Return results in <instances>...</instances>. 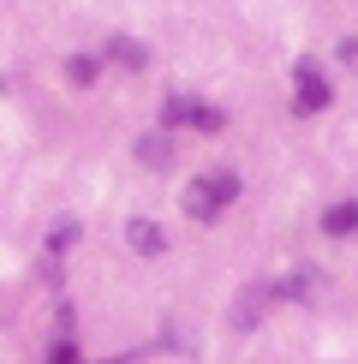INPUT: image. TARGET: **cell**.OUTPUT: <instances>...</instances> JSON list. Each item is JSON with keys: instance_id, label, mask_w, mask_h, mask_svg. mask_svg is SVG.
<instances>
[{"instance_id": "1", "label": "cell", "mask_w": 358, "mask_h": 364, "mask_svg": "<svg viewBox=\"0 0 358 364\" xmlns=\"http://www.w3.org/2000/svg\"><path fill=\"white\" fill-rule=\"evenodd\" d=\"M239 197V173L233 168H209L185 186V215L191 221H221V209H227Z\"/></svg>"}, {"instance_id": "2", "label": "cell", "mask_w": 358, "mask_h": 364, "mask_svg": "<svg viewBox=\"0 0 358 364\" xmlns=\"http://www.w3.org/2000/svg\"><path fill=\"white\" fill-rule=\"evenodd\" d=\"M328 102H335V84H328V72L317 66V60H298V66H293V108L310 119V114H322Z\"/></svg>"}, {"instance_id": "3", "label": "cell", "mask_w": 358, "mask_h": 364, "mask_svg": "<svg viewBox=\"0 0 358 364\" xmlns=\"http://www.w3.org/2000/svg\"><path fill=\"white\" fill-rule=\"evenodd\" d=\"M161 119H168V126H191V132H221L227 126V114H221L215 102H197V96H168Z\"/></svg>"}, {"instance_id": "4", "label": "cell", "mask_w": 358, "mask_h": 364, "mask_svg": "<svg viewBox=\"0 0 358 364\" xmlns=\"http://www.w3.org/2000/svg\"><path fill=\"white\" fill-rule=\"evenodd\" d=\"M268 293H275V299H298V305H317V299H322V275H317V269H293V275L281 287H268Z\"/></svg>"}, {"instance_id": "5", "label": "cell", "mask_w": 358, "mask_h": 364, "mask_svg": "<svg viewBox=\"0 0 358 364\" xmlns=\"http://www.w3.org/2000/svg\"><path fill=\"white\" fill-rule=\"evenodd\" d=\"M268 299H275L268 287H245V293L233 299V328H257V323H263V305H268Z\"/></svg>"}, {"instance_id": "6", "label": "cell", "mask_w": 358, "mask_h": 364, "mask_svg": "<svg viewBox=\"0 0 358 364\" xmlns=\"http://www.w3.org/2000/svg\"><path fill=\"white\" fill-rule=\"evenodd\" d=\"M126 245L138 251V257H161V251H168V233H161L156 221H131L126 227Z\"/></svg>"}, {"instance_id": "7", "label": "cell", "mask_w": 358, "mask_h": 364, "mask_svg": "<svg viewBox=\"0 0 358 364\" xmlns=\"http://www.w3.org/2000/svg\"><path fill=\"white\" fill-rule=\"evenodd\" d=\"M322 233H328V239L358 233V203H328V209H322Z\"/></svg>"}, {"instance_id": "8", "label": "cell", "mask_w": 358, "mask_h": 364, "mask_svg": "<svg viewBox=\"0 0 358 364\" xmlns=\"http://www.w3.org/2000/svg\"><path fill=\"white\" fill-rule=\"evenodd\" d=\"M138 161H143V168H168V161H173V138H168V132L138 138Z\"/></svg>"}, {"instance_id": "9", "label": "cell", "mask_w": 358, "mask_h": 364, "mask_svg": "<svg viewBox=\"0 0 358 364\" xmlns=\"http://www.w3.org/2000/svg\"><path fill=\"white\" fill-rule=\"evenodd\" d=\"M108 60H119V66H131V72H143V60H149V54H143L131 36H114V42H108Z\"/></svg>"}, {"instance_id": "10", "label": "cell", "mask_w": 358, "mask_h": 364, "mask_svg": "<svg viewBox=\"0 0 358 364\" xmlns=\"http://www.w3.org/2000/svg\"><path fill=\"white\" fill-rule=\"evenodd\" d=\"M96 72H102V60H90V54H72V60H66V78L78 84V90L96 84Z\"/></svg>"}, {"instance_id": "11", "label": "cell", "mask_w": 358, "mask_h": 364, "mask_svg": "<svg viewBox=\"0 0 358 364\" xmlns=\"http://www.w3.org/2000/svg\"><path fill=\"white\" fill-rule=\"evenodd\" d=\"M42 364H78V346H72V341H54V346H48V358H42Z\"/></svg>"}, {"instance_id": "12", "label": "cell", "mask_w": 358, "mask_h": 364, "mask_svg": "<svg viewBox=\"0 0 358 364\" xmlns=\"http://www.w3.org/2000/svg\"><path fill=\"white\" fill-rule=\"evenodd\" d=\"M340 66H347V72H358V36H347V42H340Z\"/></svg>"}]
</instances>
